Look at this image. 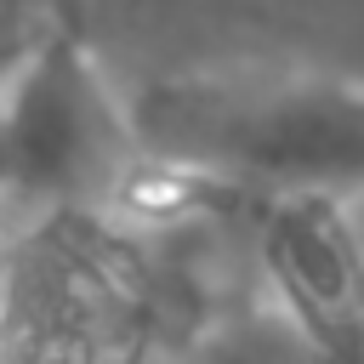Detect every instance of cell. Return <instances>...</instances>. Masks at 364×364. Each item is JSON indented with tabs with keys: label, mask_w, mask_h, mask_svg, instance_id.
Instances as JSON below:
<instances>
[{
	"label": "cell",
	"mask_w": 364,
	"mask_h": 364,
	"mask_svg": "<svg viewBox=\"0 0 364 364\" xmlns=\"http://www.w3.org/2000/svg\"><path fill=\"white\" fill-rule=\"evenodd\" d=\"M136 136L171 159L279 193L364 188V91L347 85H176L148 97Z\"/></svg>",
	"instance_id": "obj_1"
},
{
	"label": "cell",
	"mask_w": 364,
	"mask_h": 364,
	"mask_svg": "<svg viewBox=\"0 0 364 364\" xmlns=\"http://www.w3.org/2000/svg\"><path fill=\"white\" fill-rule=\"evenodd\" d=\"M262 267L279 324L318 364H364V239L336 193H279Z\"/></svg>",
	"instance_id": "obj_3"
},
{
	"label": "cell",
	"mask_w": 364,
	"mask_h": 364,
	"mask_svg": "<svg viewBox=\"0 0 364 364\" xmlns=\"http://www.w3.org/2000/svg\"><path fill=\"white\" fill-rule=\"evenodd\" d=\"M142 136L74 34H51L0 68V193L85 205L108 199Z\"/></svg>",
	"instance_id": "obj_2"
},
{
	"label": "cell",
	"mask_w": 364,
	"mask_h": 364,
	"mask_svg": "<svg viewBox=\"0 0 364 364\" xmlns=\"http://www.w3.org/2000/svg\"><path fill=\"white\" fill-rule=\"evenodd\" d=\"M347 205V216H353V228H358V239H364V188L353 193V199H341Z\"/></svg>",
	"instance_id": "obj_5"
},
{
	"label": "cell",
	"mask_w": 364,
	"mask_h": 364,
	"mask_svg": "<svg viewBox=\"0 0 364 364\" xmlns=\"http://www.w3.org/2000/svg\"><path fill=\"white\" fill-rule=\"evenodd\" d=\"M74 0H0V63L23 57L51 34H74Z\"/></svg>",
	"instance_id": "obj_4"
}]
</instances>
